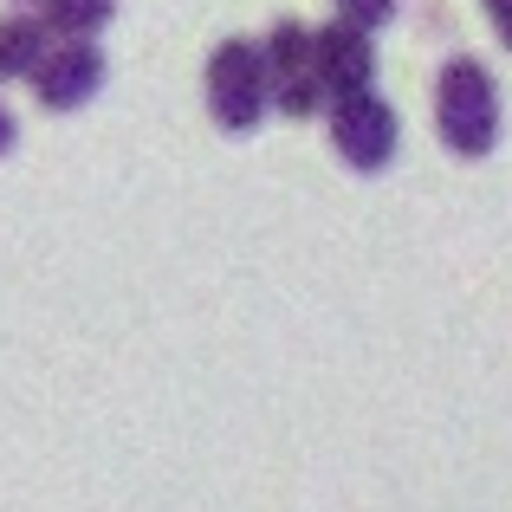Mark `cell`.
Returning <instances> with one entry per match:
<instances>
[{
	"label": "cell",
	"mask_w": 512,
	"mask_h": 512,
	"mask_svg": "<svg viewBox=\"0 0 512 512\" xmlns=\"http://www.w3.org/2000/svg\"><path fill=\"white\" fill-rule=\"evenodd\" d=\"M13 7H20V13H33V7H39V0H13Z\"/></svg>",
	"instance_id": "cell-12"
},
{
	"label": "cell",
	"mask_w": 512,
	"mask_h": 512,
	"mask_svg": "<svg viewBox=\"0 0 512 512\" xmlns=\"http://www.w3.org/2000/svg\"><path fill=\"white\" fill-rule=\"evenodd\" d=\"M13 143H20V124H13V111H7V104H0V156H7Z\"/></svg>",
	"instance_id": "cell-11"
},
{
	"label": "cell",
	"mask_w": 512,
	"mask_h": 512,
	"mask_svg": "<svg viewBox=\"0 0 512 512\" xmlns=\"http://www.w3.org/2000/svg\"><path fill=\"white\" fill-rule=\"evenodd\" d=\"M46 26H39V13H20L13 7L7 20H0V85H13V78H33V65L46 59Z\"/></svg>",
	"instance_id": "cell-6"
},
{
	"label": "cell",
	"mask_w": 512,
	"mask_h": 512,
	"mask_svg": "<svg viewBox=\"0 0 512 512\" xmlns=\"http://www.w3.org/2000/svg\"><path fill=\"white\" fill-rule=\"evenodd\" d=\"M260 46V65H266V85H279V78H299L312 72V26L305 20H279L266 39H253Z\"/></svg>",
	"instance_id": "cell-8"
},
{
	"label": "cell",
	"mask_w": 512,
	"mask_h": 512,
	"mask_svg": "<svg viewBox=\"0 0 512 512\" xmlns=\"http://www.w3.org/2000/svg\"><path fill=\"white\" fill-rule=\"evenodd\" d=\"M39 26L46 39H98L117 20V0H39Z\"/></svg>",
	"instance_id": "cell-7"
},
{
	"label": "cell",
	"mask_w": 512,
	"mask_h": 512,
	"mask_svg": "<svg viewBox=\"0 0 512 512\" xmlns=\"http://www.w3.org/2000/svg\"><path fill=\"white\" fill-rule=\"evenodd\" d=\"M331 7H338V20L357 26V33H376V26L396 20V0H331Z\"/></svg>",
	"instance_id": "cell-9"
},
{
	"label": "cell",
	"mask_w": 512,
	"mask_h": 512,
	"mask_svg": "<svg viewBox=\"0 0 512 512\" xmlns=\"http://www.w3.org/2000/svg\"><path fill=\"white\" fill-rule=\"evenodd\" d=\"M312 78H318V91H325V104L370 91L376 85V39L357 33V26H344V20L312 26Z\"/></svg>",
	"instance_id": "cell-5"
},
{
	"label": "cell",
	"mask_w": 512,
	"mask_h": 512,
	"mask_svg": "<svg viewBox=\"0 0 512 512\" xmlns=\"http://www.w3.org/2000/svg\"><path fill=\"white\" fill-rule=\"evenodd\" d=\"M33 98H39V111H85L91 98L104 91V52H98V39H52L46 46V59L33 65Z\"/></svg>",
	"instance_id": "cell-4"
},
{
	"label": "cell",
	"mask_w": 512,
	"mask_h": 512,
	"mask_svg": "<svg viewBox=\"0 0 512 512\" xmlns=\"http://www.w3.org/2000/svg\"><path fill=\"white\" fill-rule=\"evenodd\" d=\"M201 98H208V117L227 130V137H253L266 117V65L253 39H221L208 52V72H201Z\"/></svg>",
	"instance_id": "cell-2"
},
{
	"label": "cell",
	"mask_w": 512,
	"mask_h": 512,
	"mask_svg": "<svg viewBox=\"0 0 512 512\" xmlns=\"http://www.w3.org/2000/svg\"><path fill=\"white\" fill-rule=\"evenodd\" d=\"M325 124H331V150H338L344 169L357 175H383L402 150V117L389 98L376 91H357V98H338L325 104Z\"/></svg>",
	"instance_id": "cell-3"
},
{
	"label": "cell",
	"mask_w": 512,
	"mask_h": 512,
	"mask_svg": "<svg viewBox=\"0 0 512 512\" xmlns=\"http://www.w3.org/2000/svg\"><path fill=\"white\" fill-rule=\"evenodd\" d=\"M487 7V20H493V33L506 39V52H512V0H480Z\"/></svg>",
	"instance_id": "cell-10"
},
{
	"label": "cell",
	"mask_w": 512,
	"mask_h": 512,
	"mask_svg": "<svg viewBox=\"0 0 512 512\" xmlns=\"http://www.w3.org/2000/svg\"><path fill=\"white\" fill-rule=\"evenodd\" d=\"M435 137L448 143V156L480 163L500 143V85H493V65L474 52H454L435 78Z\"/></svg>",
	"instance_id": "cell-1"
}]
</instances>
